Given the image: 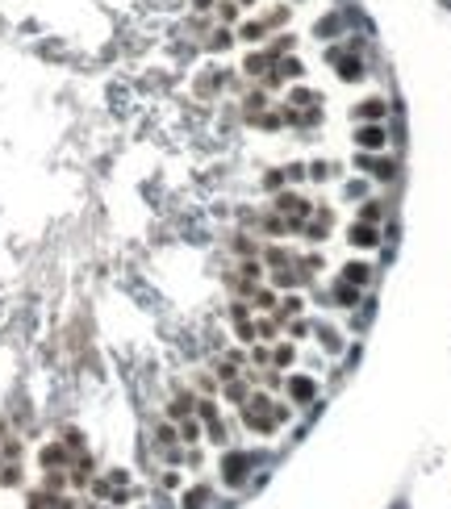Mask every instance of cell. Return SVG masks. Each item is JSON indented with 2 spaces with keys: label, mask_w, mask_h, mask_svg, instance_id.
I'll use <instances>...</instances> for the list:
<instances>
[{
  "label": "cell",
  "mask_w": 451,
  "mask_h": 509,
  "mask_svg": "<svg viewBox=\"0 0 451 509\" xmlns=\"http://www.w3.org/2000/svg\"><path fill=\"white\" fill-rule=\"evenodd\" d=\"M334 297H339V305H355V297H360V292H355V284L347 280V284H339V292H334Z\"/></svg>",
  "instance_id": "8992f818"
},
{
  "label": "cell",
  "mask_w": 451,
  "mask_h": 509,
  "mask_svg": "<svg viewBox=\"0 0 451 509\" xmlns=\"http://www.w3.org/2000/svg\"><path fill=\"white\" fill-rule=\"evenodd\" d=\"M380 113H384V105H380V101H372V105H364V109H360V117H380Z\"/></svg>",
  "instance_id": "9c48e42d"
},
{
  "label": "cell",
  "mask_w": 451,
  "mask_h": 509,
  "mask_svg": "<svg viewBox=\"0 0 451 509\" xmlns=\"http://www.w3.org/2000/svg\"><path fill=\"white\" fill-rule=\"evenodd\" d=\"M347 280H351V284H364V280H368V267H364V263H351V267H347Z\"/></svg>",
  "instance_id": "52a82bcc"
},
{
  "label": "cell",
  "mask_w": 451,
  "mask_h": 509,
  "mask_svg": "<svg viewBox=\"0 0 451 509\" xmlns=\"http://www.w3.org/2000/svg\"><path fill=\"white\" fill-rule=\"evenodd\" d=\"M242 467H247V459H242V455H230V459H226V480L238 484V480H242Z\"/></svg>",
  "instance_id": "277c9868"
},
{
  "label": "cell",
  "mask_w": 451,
  "mask_h": 509,
  "mask_svg": "<svg viewBox=\"0 0 451 509\" xmlns=\"http://www.w3.org/2000/svg\"><path fill=\"white\" fill-rule=\"evenodd\" d=\"M288 388H293V397H301V401L313 397V384H309V380H301V376H297V380H288Z\"/></svg>",
  "instance_id": "5b68a950"
},
{
  "label": "cell",
  "mask_w": 451,
  "mask_h": 509,
  "mask_svg": "<svg viewBox=\"0 0 451 509\" xmlns=\"http://www.w3.org/2000/svg\"><path fill=\"white\" fill-rule=\"evenodd\" d=\"M280 213H284V217H288V213H293V217H305L309 205H305L301 197H280Z\"/></svg>",
  "instance_id": "7a4b0ae2"
},
{
  "label": "cell",
  "mask_w": 451,
  "mask_h": 509,
  "mask_svg": "<svg viewBox=\"0 0 451 509\" xmlns=\"http://www.w3.org/2000/svg\"><path fill=\"white\" fill-rule=\"evenodd\" d=\"M355 142L368 146V150H376V146H384V130H380V125H364V130L355 134Z\"/></svg>",
  "instance_id": "6da1fadb"
},
{
  "label": "cell",
  "mask_w": 451,
  "mask_h": 509,
  "mask_svg": "<svg viewBox=\"0 0 451 509\" xmlns=\"http://www.w3.org/2000/svg\"><path fill=\"white\" fill-rule=\"evenodd\" d=\"M351 242H360V246H376V230L372 226H351Z\"/></svg>",
  "instance_id": "3957f363"
},
{
  "label": "cell",
  "mask_w": 451,
  "mask_h": 509,
  "mask_svg": "<svg viewBox=\"0 0 451 509\" xmlns=\"http://www.w3.org/2000/svg\"><path fill=\"white\" fill-rule=\"evenodd\" d=\"M242 38H264V21H251V25H242Z\"/></svg>",
  "instance_id": "ba28073f"
}]
</instances>
